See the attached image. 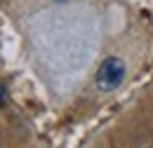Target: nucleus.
Wrapping results in <instances>:
<instances>
[{
    "label": "nucleus",
    "mask_w": 153,
    "mask_h": 148,
    "mask_svg": "<svg viewBox=\"0 0 153 148\" xmlns=\"http://www.w3.org/2000/svg\"><path fill=\"white\" fill-rule=\"evenodd\" d=\"M5 96H7V94H5V87L0 85V108H2V104H5Z\"/></svg>",
    "instance_id": "2"
},
{
    "label": "nucleus",
    "mask_w": 153,
    "mask_h": 148,
    "mask_svg": "<svg viewBox=\"0 0 153 148\" xmlns=\"http://www.w3.org/2000/svg\"><path fill=\"white\" fill-rule=\"evenodd\" d=\"M123 78H125V66H123V61L115 59V56L104 59V64H101L99 71H97V82H99V87H104V90L118 87Z\"/></svg>",
    "instance_id": "1"
}]
</instances>
